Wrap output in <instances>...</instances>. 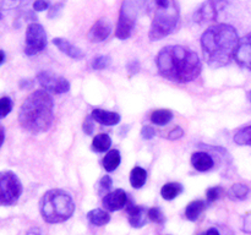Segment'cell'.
<instances>
[{"mask_svg":"<svg viewBox=\"0 0 251 235\" xmlns=\"http://www.w3.org/2000/svg\"><path fill=\"white\" fill-rule=\"evenodd\" d=\"M227 0H206L194 14V21L199 24H206L217 21L220 14L227 7Z\"/></svg>","mask_w":251,"mask_h":235,"instance_id":"9c48e42d","label":"cell"},{"mask_svg":"<svg viewBox=\"0 0 251 235\" xmlns=\"http://www.w3.org/2000/svg\"><path fill=\"white\" fill-rule=\"evenodd\" d=\"M112 146V139L108 134H98L92 140V151L96 153H107Z\"/></svg>","mask_w":251,"mask_h":235,"instance_id":"ac0fdd59","label":"cell"},{"mask_svg":"<svg viewBox=\"0 0 251 235\" xmlns=\"http://www.w3.org/2000/svg\"><path fill=\"white\" fill-rule=\"evenodd\" d=\"M234 60L240 68L251 71V33L247 34L239 41Z\"/></svg>","mask_w":251,"mask_h":235,"instance_id":"7c38bea8","label":"cell"},{"mask_svg":"<svg viewBox=\"0 0 251 235\" xmlns=\"http://www.w3.org/2000/svg\"><path fill=\"white\" fill-rule=\"evenodd\" d=\"M137 19V10L131 0H124L120 6L119 19H118L115 37L120 41H125L131 37L135 29Z\"/></svg>","mask_w":251,"mask_h":235,"instance_id":"52a82bcc","label":"cell"},{"mask_svg":"<svg viewBox=\"0 0 251 235\" xmlns=\"http://www.w3.org/2000/svg\"><path fill=\"white\" fill-rule=\"evenodd\" d=\"M233 140L239 146H251V125L238 130Z\"/></svg>","mask_w":251,"mask_h":235,"instance_id":"484cf974","label":"cell"},{"mask_svg":"<svg viewBox=\"0 0 251 235\" xmlns=\"http://www.w3.org/2000/svg\"><path fill=\"white\" fill-rule=\"evenodd\" d=\"M147 215H149V219L151 220V222L157 223V224H162V223H164V219H166L163 212H162L161 208L158 207L150 208L149 212H147Z\"/></svg>","mask_w":251,"mask_h":235,"instance_id":"f1b7e54d","label":"cell"},{"mask_svg":"<svg viewBox=\"0 0 251 235\" xmlns=\"http://www.w3.org/2000/svg\"><path fill=\"white\" fill-rule=\"evenodd\" d=\"M225 193V188L222 186H212V188H207V192H206V198H207L208 203H213L215 201H217L221 196Z\"/></svg>","mask_w":251,"mask_h":235,"instance_id":"83f0119b","label":"cell"},{"mask_svg":"<svg viewBox=\"0 0 251 235\" xmlns=\"http://www.w3.org/2000/svg\"><path fill=\"white\" fill-rule=\"evenodd\" d=\"M113 186V180L109 175H104L100 178V180L98 181L97 188H98V193L100 195H103L107 191H109Z\"/></svg>","mask_w":251,"mask_h":235,"instance_id":"1f68e13d","label":"cell"},{"mask_svg":"<svg viewBox=\"0 0 251 235\" xmlns=\"http://www.w3.org/2000/svg\"><path fill=\"white\" fill-rule=\"evenodd\" d=\"M172 119H173V113L169 109H156L151 114V121L154 125H159V126L169 124Z\"/></svg>","mask_w":251,"mask_h":235,"instance_id":"d4e9b609","label":"cell"},{"mask_svg":"<svg viewBox=\"0 0 251 235\" xmlns=\"http://www.w3.org/2000/svg\"><path fill=\"white\" fill-rule=\"evenodd\" d=\"M159 75L173 82L186 83L196 80L202 71L198 54L183 46H167L156 58Z\"/></svg>","mask_w":251,"mask_h":235,"instance_id":"6da1fadb","label":"cell"},{"mask_svg":"<svg viewBox=\"0 0 251 235\" xmlns=\"http://www.w3.org/2000/svg\"><path fill=\"white\" fill-rule=\"evenodd\" d=\"M29 0H0V11L19 10L26 6Z\"/></svg>","mask_w":251,"mask_h":235,"instance_id":"4316f807","label":"cell"},{"mask_svg":"<svg viewBox=\"0 0 251 235\" xmlns=\"http://www.w3.org/2000/svg\"><path fill=\"white\" fill-rule=\"evenodd\" d=\"M5 61V53L2 50H0V65Z\"/></svg>","mask_w":251,"mask_h":235,"instance_id":"ee69618b","label":"cell"},{"mask_svg":"<svg viewBox=\"0 0 251 235\" xmlns=\"http://www.w3.org/2000/svg\"><path fill=\"white\" fill-rule=\"evenodd\" d=\"M19 85L21 87V90H28V88H31L33 86V82L31 80H28V78H24V80L20 81Z\"/></svg>","mask_w":251,"mask_h":235,"instance_id":"ab89813d","label":"cell"},{"mask_svg":"<svg viewBox=\"0 0 251 235\" xmlns=\"http://www.w3.org/2000/svg\"><path fill=\"white\" fill-rule=\"evenodd\" d=\"M26 43H25V53L26 55H36L47 47V33L44 27L38 22H32L26 29Z\"/></svg>","mask_w":251,"mask_h":235,"instance_id":"ba28073f","label":"cell"},{"mask_svg":"<svg viewBox=\"0 0 251 235\" xmlns=\"http://www.w3.org/2000/svg\"><path fill=\"white\" fill-rule=\"evenodd\" d=\"M147 180V171L141 166H135L130 171V184L134 188H141Z\"/></svg>","mask_w":251,"mask_h":235,"instance_id":"cb8c5ba5","label":"cell"},{"mask_svg":"<svg viewBox=\"0 0 251 235\" xmlns=\"http://www.w3.org/2000/svg\"><path fill=\"white\" fill-rule=\"evenodd\" d=\"M184 191L183 185L180 183H168L164 184L161 188V196L167 201H172L178 197Z\"/></svg>","mask_w":251,"mask_h":235,"instance_id":"7402d4cb","label":"cell"},{"mask_svg":"<svg viewBox=\"0 0 251 235\" xmlns=\"http://www.w3.org/2000/svg\"><path fill=\"white\" fill-rule=\"evenodd\" d=\"M63 7H64V2H56V4L53 5V6L49 7L48 10L49 19H55V17L61 12Z\"/></svg>","mask_w":251,"mask_h":235,"instance_id":"e575fe53","label":"cell"},{"mask_svg":"<svg viewBox=\"0 0 251 235\" xmlns=\"http://www.w3.org/2000/svg\"><path fill=\"white\" fill-rule=\"evenodd\" d=\"M248 97H249V100L251 102V91H249V93H248Z\"/></svg>","mask_w":251,"mask_h":235,"instance_id":"bcb514c9","label":"cell"},{"mask_svg":"<svg viewBox=\"0 0 251 235\" xmlns=\"http://www.w3.org/2000/svg\"><path fill=\"white\" fill-rule=\"evenodd\" d=\"M112 32V24L107 19H100L92 24L88 31V39L92 43H100L109 37Z\"/></svg>","mask_w":251,"mask_h":235,"instance_id":"5bb4252c","label":"cell"},{"mask_svg":"<svg viewBox=\"0 0 251 235\" xmlns=\"http://www.w3.org/2000/svg\"><path fill=\"white\" fill-rule=\"evenodd\" d=\"M206 202L202 200H195L189 203L185 208V218L190 222H195L199 219L201 213L205 211Z\"/></svg>","mask_w":251,"mask_h":235,"instance_id":"d6986e66","label":"cell"},{"mask_svg":"<svg viewBox=\"0 0 251 235\" xmlns=\"http://www.w3.org/2000/svg\"><path fill=\"white\" fill-rule=\"evenodd\" d=\"M37 81L44 91L55 94H63L70 91V83L64 76L56 75L51 71H41L37 75Z\"/></svg>","mask_w":251,"mask_h":235,"instance_id":"30bf717a","label":"cell"},{"mask_svg":"<svg viewBox=\"0 0 251 235\" xmlns=\"http://www.w3.org/2000/svg\"><path fill=\"white\" fill-rule=\"evenodd\" d=\"M32 6H33L34 11L42 12V11H46V10H49V7H50V2H49V0H34Z\"/></svg>","mask_w":251,"mask_h":235,"instance_id":"836d02e7","label":"cell"},{"mask_svg":"<svg viewBox=\"0 0 251 235\" xmlns=\"http://www.w3.org/2000/svg\"><path fill=\"white\" fill-rule=\"evenodd\" d=\"M154 2L157 4V6L159 9H164V7H168L171 4V0H154Z\"/></svg>","mask_w":251,"mask_h":235,"instance_id":"60d3db41","label":"cell"},{"mask_svg":"<svg viewBox=\"0 0 251 235\" xmlns=\"http://www.w3.org/2000/svg\"><path fill=\"white\" fill-rule=\"evenodd\" d=\"M205 235H221V234L216 228H210V229L205 233Z\"/></svg>","mask_w":251,"mask_h":235,"instance_id":"7bdbcfd3","label":"cell"},{"mask_svg":"<svg viewBox=\"0 0 251 235\" xmlns=\"http://www.w3.org/2000/svg\"><path fill=\"white\" fill-rule=\"evenodd\" d=\"M110 64V58L107 55H100L96 56L92 61V69L95 70H104L109 66Z\"/></svg>","mask_w":251,"mask_h":235,"instance_id":"4dcf8cb0","label":"cell"},{"mask_svg":"<svg viewBox=\"0 0 251 235\" xmlns=\"http://www.w3.org/2000/svg\"><path fill=\"white\" fill-rule=\"evenodd\" d=\"M12 105H14V103H12L11 98L10 97H6V95H5V97L0 98V119L5 118L10 112H11Z\"/></svg>","mask_w":251,"mask_h":235,"instance_id":"f546056e","label":"cell"},{"mask_svg":"<svg viewBox=\"0 0 251 235\" xmlns=\"http://www.w3.org/2000/svg\"><path fill=\"white\" fill-rule=\"evenodd\" d=\"M243 232L251 233V212L245 214L244 222H243Z\"/></svg>","mask_w":251,"mask_h":235,"instance_id":"74e56055","label":"cell"},{"mask_svg":"<svg viewBox=\"0 0 251 235\" xmlns=\"http://www.w3.org/2000/svg\"><path fill=\"white\" fill-rule=\"evenodd\" d=\"M87 219L88 222L96 227H103L107 223H109L110 215L107 211L100 210V208H95V210L90 211L87 213Z\"/></svg>","mask_w":251,"mask_h":235,"instance_id":"44dd1931","label":"cell"},{"mask_svg":"<svg viewBox=\"0 0 251 235\" xmlns=\"http://www.w3.org/2000/svg\"><path fill=\"white\" fill-rule=\"evenodd\" d=\"M91 117L93 118L95 121H97L98 124L105 125V126H113V125H117L120 122V115L115 112H109V110L100 109V108H96L91 113Z\"/></svg>","mask_w":251,"mask_h":235,"instance_id":"2e32d148","label":"cell"},{"mask_svg":"<svg viewBox=\"0 0 251 235\" xmlns=\"http://www.w3.org/2000/svg\"><path fill=\"white\" fill-rule=\"evenodd\" d=\"M21 193L22 184L19 176L10 170L0 171V206H14Z\"/></svg>","mask_w":251,"mask_h":235,"instance_id":"8992f818","label":"cell"},{"mask_svg":"<svg viewBox=\"0 0 251 235\" xmlns=\"http://www.w3.org/2000/svg\"><path fill=\"white\" fill-rule=\"evenodd\" d=\"M127 200H129L127 193L123 188H117L112 192L105 193L102 200V205L108 212H115L123 210L126 206Z\"/></svg>","mask_w":251,"mask_h":235,"instance_id":"8fae6325","label":"cell"},{"mask_svg":"<svg viewBox=\"0 0 251 235\" xmlns=\"http://www.w3.org/2000/svg\"><path fill=\"white\" fill-rule=\"evenodd\" d=\"M5 141V129L1 124H0V147L2 146Z\"/></svg>","mask_w":251,"mask_h":235,"instance_id":"b9f144b4","label":"cell"},{"mask_svg":"<svg viewBox=\"0 0 251 235\" xmlns=\"http://www.w3.org/2000/svg\"><path fill=\"white\" fill-rule=\"evenodd\" d=\"M249 192H250L249 186L242 183H237V184H233V185L230 186L229 190H228V196H229L230 200L243 201L249 196Z\"/></svg>","mask_w":251,"mask_h":235,"instance_id":"603a6c76","label":"cell"},{"mask_svg":"<svg viewBox=\"0 0 251 235\" xmlns=\"http://www.w3.org/2000/svg\"><path fill=\"white\" fill-rule=\"evenodd\" d=\"M179 19H180V14H179L178 5L176 4V1L171 0L168 7L158 9L154 14L149 32V38L154 42L168 37L169 34L176 31L179 24Z\"/></svg>","mask_w":251,"mask_h":235,"instance_id":"5b68a950","label":"cell"},{"mask_svg":"<svg viewBox=\"0 0 251 235\" xmlns=\"http://www.w3.org/2000/svg\"><path fill=\"white\" fill-rule=\"evenodd\" d=\"M191 164L194 168L199 171H208L213 168L215 165V161H213L212 156L207 152L199 151L193 153L191 156Z\"/></svg>","mask_w":251,"mask_h":235,"instance_id":"e0dca14e","label":"cell"},{"mask_svg":"<svg viewBox=\"0 0 251 235\" xmlns=\"http://www.w3.org/2000/svg\"><path fill=\"white\" fill-rule=\"evenodd\" d=\"M141 136L144 137L145 140H152L154 136H156V130L154 127L149 126V125H145L141 129Z\"/></svg>","mask_w":251,"mask_h":235,"instance_id":"d590c367","label":"cell"},{"mask_svg":"<svg viewBox=\"0 0 251 235\" xmlns=\"http://www.w3.org/2000/svg\"><path fill=\"white\" fill-rule=\"evenodd\" d=\"M200 235H205V234H200Z\"/></svg>","mask_w":251,"mask_h":235,"instance_id":"7dc6e473","label":"cell"},{"mask_svg":"<svg viewBox=\"0 0 251 235\" xmlns=\"http://www.w3.org/2000/svg\"><path fill=\"white\" fill-rule=\"evenodd\" d=\"M53 44L65 55L70 56L71 59H75V60H81V59L85 58V53L81 50L80 48H77L76 46H74L71 42H69L65 38H54Z\"/></svg>","mask_w":251,"mask_h":235,"instance_id":"9a60e30c","label":"cell"},{"mask_svg":"<svg viewBox=\"0 0 251 235\" xmlns=\"http://www.w3.org/2000/svg\"><path fill=\"white\" fill-rule=\"evenodd\" d=\"M183 136H184L183 127L176 126L173 130H172L171 132H169L168 136H167V139L171 140V141H176V140L181 139V137H183Z\"/></svg>","mask_w":251,"mask_h":235,"instance_id":"8d00e7d4","label":"cell"},{"mask_svg":"<svg viewBox=\"0 0 251 235\" xmlns=\"http://www.w3.org/2000/svg\"><path fill=\"white\" fill-rule=\"evenodd\" d=\"M126 68H127V70L130 71V73H136V72H139V70H140V64H139V61H137V60H131V61H129V63H127V65H126Z\"/></svg>","mask_w":251,"mask_h":235,"instance_id":"f35d334b","label":"cell"},{"mask_svg":"<svg viewBox=\"0 0 251 235\" xmlns=\"http://www.w3.org/2000/svg\"><path fill=\"white\" fill-rule=\"evenodd\" d=\"M120 162H122L120 152L118 149H109L105 153L104 158H103L102 165L105 170L110 173V171H114L120 165Z\"/></svg>","mask_w":251,"mask_h":235,"instance_id":"ffe728a7","label":"cell"},{"mask_svg":"<svg viewBox=\"0 0 251 235\" xmlns=\"http://www.w3.org/2000/svg\"><path fill=\"white\" fill-rule=\"evenodd\" d=\"M239 41L237 29L230 24H217L208 27L200 41L207 65L212 69L229 65L235 56Z\"/></svg>","mask_w":251,"mask_h":235,"instance_id":"7a4b0ae2","label":"cell"},{"mask_svg":"<svg viewBox=\"0 0 251 235\" xmlns=\"http://www.w3.org/2000/svg\"><path fill=\"white\" fill-rule=\"evenodd\" d=\"M54 119V100L44 90L32 92L22 103L19 122L24 130L33 135L43 134L50 129Z\"/></svg>","mask_w":251,"mask_h":235,"instance_id":"3957f363","label":"cell"},{"mask_svg":"<svg viewBox=\"0 0 251 235\" xmlns=\"http://www.w3.org/2000/svg\"><path fill=\"white\" fill-rule=\"evenodd\" d=\"M126 213H127V219H129L130 225L132 228H142L147 222V212L149 210H146L142 206H137L132 202L131 200H127L126 203Z\"/></svg>","mask_w":251,"mask_h":235,"instance_id":"4fadbf2b","label":"cell"},{"mask_svg":"<svg viewBox=\"0 0 251 235\" xmlns=\"http://www.w3.org/2000/svg\"><path fill=\"white\" fill-rule=\"evenodd\" d=\"M82 130L86 135H92L93 131H95V120H93L91 115L86 118L85 121H83Z\"/></svg>","mask_w":251,"mask_h":235,"instance_id":"d6a6232c","label":"cell"},{"mask_svg":"<svg viewBox=\"0 0 251 235\" xmlns=\"http://www.w3.org/2000/svg\"><path fill=\"white\" fill-rule=\"evenodd\" d=\"M41 215L49 224H56L71 218L75 211V203L70 193L61 188L47 191L39 203Z\"/></svg>","mask_w":251,"mask_h":235,"instance_id":"277c9868","label":"cell"},{"mask_svg":"<svg viewBox=\"0 0 251 235\" xmlns=\"http://www.w3.org/2000/svg\"><path fill=\"white\" fill-rule=\"evenodd\" d=\"M26 235H41V234H39V233L37 232V230H31V232L27 233Z\"/></svg>","mask_w":251,"mask_h":235,"instance_id":"f6af8a7d","label":"cell"}]
</instances>
